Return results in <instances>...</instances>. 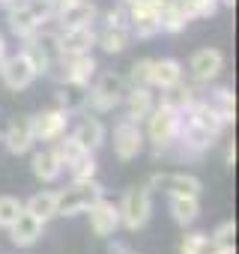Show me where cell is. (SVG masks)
<instances>
[{
    "instance_id": "8992f818",
    "label": "cell",
    "mask_w": 239,
    "mask_h": 254,
    "mask_svg": "<svg viewBox=\"0 0 239 254\" xmlns=\"http://www.w3.org/2000/svg\"><path fill=\"white\" fill-rule=\"evenodd\" d=\"M165 0H135L129 3V30L138 39H150L159 33V9Z\"/></svg>"
},
{
    "instance_id": "ac0fdd59",
    "label": "cell",
    "mask_w": 239,
    "mask_h": 254,
    "mask_svg": "<svg viewBox=\"0 0 239 254\" xmlns=\"http://www.w3.org/2000/svg\"><path fill=\"white\" fill-rule=\"evenodd\" d=\"M123 102H126V120L141 126L150 117V111L156 108V93H153V87H129Z\"/></svg>"
},
{
    "instance_id": "7c38bea8",
    "label": "cell",
    "mask_w": 239,
    "mask_h": 254,
    "mask_svg": "<svg viewBox=\"0 0 239 254\" xmlns=\"http://www.w3.org/2000/svg\"><path fill=\"white\" fill-rule=\"evenodd\" d=\"M87 215H90V230H93L96 236H102V239H108V236H114V233L120 230V206H117L114 200L99 197V200L87 209Z\"/></svg>"
},
{
    "instance_id": "5bb4252c",
    "label": "cell",
    "mask_w": 239,
    "mask_h": 254,
    "mask_svg": "<svg viewBox=\"0 0 239 254\" xmlns=\"http://www.w3.org/2000/svg\"><path fill=\"white\" fill-rule=\"evenodd\" d=\"M218 141V135H212L209 129H200V126L188 123L182 117V126H179V135H177V144L182 147L185 156H203L206 150H212V144Z\"/></svg>"
},
{
    "instance_id": "ba28073f",
    "label": "cell",
    "mask_w": 239,
    "mask_h": 254,
    "mask_svg": "<svg viewBox=\"0 0 239 254\" xmlns=\"http://www.w3.org/2000/svg\"><path fill=\"white\" fill-rule=\"evenodd\" d=\"M30 129H33V141H48V144H54V141L63 138L66 129H69V114H66L63 108L42 111V114L30 117Z\"/></svg>"
},
{
    "instance_id": "f546056e",
    "label": "cell",
    "mask_w": 239,
    "mask_h": 254,
    "mask_svg": "<svg viewBox=\"0 0 239 254\" xmlns=\"http://www.w3.org/2000/svg\"><path fill=\"white\" fill-rule=\"evenodd\" d=\"M81 153H87V150H81V147H78V141H75L72 135H69V138L63 135V138H57V141H54V156L60 159V165H63V168H69Z\"/></svg>"
},
{
    "instance_id": "30bf717a",
    "label": "cell",
    "mask_w": 239,
    "mask_h": 254,
    "mask_svg": "<svg viewBox=\"0 0 239 254\" xmlns=\"http://www.w3.org/2000/svg\"><path fill=\"white\" fill-rule=\"evenodd\" d=\"M54 69H63V72H57V81H81V84H90L99 66H96L93 54H72V57H57V63L51 66V72Z\"/></svg>"
},
{
    "instance_id": "4fadbf2b",
    "label": "cell",
    "mask_w": 239,
    "mask_h": 254,
    "mask_svg": "<svg viewBox=\"0 0 239 254\" xmlns=\"http://www.w3.org/2000/svg\"><path fill=\"white\" fill-rule=\"evenodd\" d=\"M0 78H3V84L9 87V90H27L39 75H36V69H33V63L18 51L15 57H6L3 60V69H0Z\"/></svg>"
},
{
    "instance_id": "8d00e7d4",
    "label": "cell",
    "mask_w": 239,
    "mask_h": 254,
    "mask_svg": "<svg viewBox=\"0 0 239 254\" xmlns=\"http://www.w3.org/2000/svg\"><path fill=\"white\" fill-rule=\"evenodd\" d=\"M224 165L233 171V165H236V147L233 144H227V153H224Z\"/></svg>"
},
{
    "instance_id": "603a6c76",
    "label": "cell",
    "mask_w": 239,
    "mask_h": 254,
    "mask_svg": "<svg viewBox=\"0 0 239 254\" xmlns=\"http://www.w3.org/2000/svg\"><path fill=\"white\" fill-rule=\"evenodd\" d=\"M182 81V63L177 57H162V60H153V72H150V87H159V90H168L174 84Z\"/></svg>"
},
{
    "instance_id": "836d02e7",
    "label": "cell",
    "mask_w": 239,
    "mask_h": 254,
    "mask_svg": "<svg viewBox=\"0 0 239 254\" xmlns=\"http://www.w3.org/2000/svg\"><path fill=\"white\" fill-rule=\"evenodd\" d=\"M21 209H24V203H21L18 197L3 194V197H0V227H9V224L21 215Z\"/></svg>"
},
{
    "instance_id": "d4e9b609",
    "label": "cell",
    "mask_w": 239,
    "mask_h": 254,
    "mask_svg": "<svg viewBox=\"0 0 239 254\" xmlns=\"http://www.w3.org/2000/svg\"><path fill=\"white\" fill-rule=\"evenodd\" d=\"M30 171H33L36 180L54 183V180L63 174V165H60V159L54 156V150H42V153H36V156L30 159Z\"/></svg>"
},
{
    "instance_id": "d6986e66",
    "label": "cell",
    "mask_w": 239,
    "mask_h": 254,
    "mask_svg": "<svg viewBox=\"0 0 239 254\" xmlns=\"http://www.w3.org/2000/svg\"><path fill=\"white\" fill-rule=\"evenodd\" d=\"M60 27H93L96 21V3L90 0H75V3H66L54 12Z\"/></svg>"
},
{
    "instance_id": "f35d334b",
    "label": "cell",
    "mask_w": 239,
    "mask_h": 254,
    "mask_svg": "<svg viewBox=\"0 0 239 254\" xmlns=\"http://www.w3.org/2000/svg\"><path fill=\"white\" fill-rule=\"evenodd\" d=\"M6 57V42H3V36H0V60Z\"/></svg>"
},
{
    "instance_id": "ee69618b",
    "label": "cell",
    "mask_w": 239,
    "mask_h": 254,
    "mask_svg": "<svg viewBox=\"0 0 239 254\" xmlns=\"http://www.w3.org/2000/svg\"><path fill=\"white\" fill-rule=\"evenodd\" d=\"M126 254H132V251H126Z\"/></svg>"
},
{
    "instance_id": "d590c367",
    "label": "cell",
    "mask_w": 239,
    "mask_h": 254,
    "mask_svg": "<svg viewBox=\"0 0 239 254\" xmlns=\"http://www.w3.org/2000/svg\"><path fill=\"white\" fill-rule=\"evenodd\" d=\"M105 27H129V12L123 6H117L105 15Z\"/></svg>"
},
{
    "instance_id": "ab89813d",
    "label": "cell",
    "mask_w": 239,
    "mask_h": 254,
    "mask_svg": "<svg viewBox=\"0 0 239 254\" xmlns=\"http://www.w3.org/2000/svg\"><path fill=\"white\" fill-rule=\"evenodd\" d=\"M66 3H75V0H54V9H60V6H66Z\"/></svg>"
},
{
    "instance_id": "6da1fadb",
    "label": "cell",
    "mask_w": 239,
    "mask_h": 254,
    "mask_svg": "<svg viewBox=\"0 0 239 254\" xmlns=\"http://www.w3.org/2000/svg\"><path fill=\"white\" fill-rule=\"evenodd\" d=\"M144 123H147L144 141L156 150V156H162V153H168L177 144L179 126H182V114L174 111V108H168V105H156Z\"/></svg>"
},
{
    "instance_id": "60d3db41",
    "label": "cell",
    "mask_w": 239,
    "mask_h": 254,
    "mask_svg": "<svg viewBox=\"0 0 239 254\" xmlns=\"http://www.w3.org/2000/svg\"><path fill=\"white\" fill-rule=\"evenodd\" d=\"M3 6H15V3H21V0H0Z\"/></svg>"
},
{
    "instance_id": "4316f807",
    "label": "cell",
    "mask_w": 239,
    "mask_h": 254,
    "mask_svg": "<svg viewBox=\"0 0 239 254\" xmlns=\"http://www.w3.org/2000/svg\"><path fill=\"white\" fill-rule=\"evenodd\" d=\"M171 215H174L177 224L188 227V224H194L197 215H200V200H197V197H188V194H174V197H171Z\"/></svg>"
},
{
    "instance_id": "9a60e30c",
    "label": "cell",
    "mask_w": 239,
    "mask_h": 254,
    "mask_svg": "<svg viewBox=\"0 0 239 254\" xmlns=\"http://www.w3.org/2000/svg\"><path fill=\"white\" fill-rule=\"evenodd\" d=\"M221 66H224V54H221L218 48H200V51H194L191 60H188V72H191V78L200 81V84H209V81L221 72Z\"/></svg>"
},
{
    "instance_id": "9c48e42d",
    "label": "cell",
    "mask_w": 239,
    "mask_h": 254,
    "mask_svg": "<svg viewBox=\"0 0 239 254\" xmlns=\"http://www.w3.org/2000/svg\"><path fill=\"white\" fill-rule=\"evenodd\" d=\"M93 45H96V30L93 27H60L57 30V51H60V57L90 54Z\"/></svg>"
},
{
    "instance_id": "e0dca14e",
    "label": "cell",
    "mask_w": 239,
    "mask_h": 254,
    "mask_svg": "<svg viewBox=\"0 0 239 254\" xmlns=\"http://www.w3.org/2000/svg\"><path fill=\"white\" fill-rule=\"evenodd\" d=\"M0 141L6 144V150L12 156H24L30 147H33V129H30V117H15L9 126H6V132L0 135Z\"/></svg>"
},
{
    "instance_id": "7402d4cb",
    "label": "cell",
    "mask_w": 239,
    "mask_h": 254,
    "mask_svg": "<svg viewBox=\"0 0 239 254\" xmlns=\"http://www.w3.org/2000/svg\"><path fill=\"white\" fill-rule=\"evenodd\" d=\"M182 117H185L188 123L200 126V129H209L212 135H221V129L227 126V123H224V120L218 117V111H215V108L209 105V99H206V102H203V99H197V102H194V105H191V108H188V111H185Z\"/></svg>"
},
{
    "instance_id": "7a4b0ae2",
    "label": "cell",
    "mask_w": 239,
    "mask_h": 254,
    "mask_svg": "<svg viewBox=\"0 0 239 254\" xmlns=\"http://www.w3.org/2000/svg\"><path fill=\"white\" fill-rule=\"evenodd\" d=\"M54 0H21V3L9 6L6 24L18 39H27L30 33H36L42 24L54 21Z\"/></svg>"
},
{
    "instance_id": "7bdbcfd3",
    "label": "cell",
    "mask_w": 239,
    "mask_h": 254,
    "mask_svg": "<svg viewBox=\"0 0 239 254\" xmlns=\"http://www.w3.org/2000/svg\"><path fill=\"white\" fill-rule=\"evenodd\" d=\"M123 3H135V0H123Z\"/></svg>"
},
{
    "instance_id": "74e56055",
    "label": "cell",
    "mask_w": 239,
    "mask_h": 254,
    "mask_svg": "<svg viewBox=\"0 0 239 254\" xmlns=\"http://www.w3.org/2000/svg\"><path fill=\"white\" fill-rule=\"evenodd\" d=\"M212 254H236V251H233V245H218Z\"/></svg>"
},
{
    "instance_id": "3957f363",
    "label": "cell",
    "mask_w": 239,
    "mask_h": 254,
    "mask_svg": "<svg viewBox=\"0 0 239 254\" xmlns=\"http://www.w3.org/2000/svg\"><path fill=\"white\" fill-rule=\"evenodd\" d=\"M99 197H105V189L96 177L93 180H72L63 191H57V215H69V218L81 215Z\"/></svg>"
},
{
    "instance_id": "5b68a950",
    "label": "cell",
    "mask_w": 239,
    "mask_h": 254,
    "mask_svg": "<svg viewBox=\"0 0 239 254\" xmlns=\"http://www.w3.org/2000/svg\"><path fill=\"white\" fill-rule=\"evenodd\" d=\"M120 206V227L126 230H141L147 227L150 215H153V189L150 186H135L123 194Z\"/></svg>"
},
{
    "instance_id": "b9f144b4",
    "label": "cell",
    "mask_w": 239,
    "mask_h": 254,
    "mask_svg": "<svg viewBox=\"0 0 239 254\" xmlns=\"http://www.w3.org/2000/svg\"><path fill=\"white\" fill-rule=\"evenodd\" d=\"M218 3H224V6H233V3H236V0H218Z\"/></svg>"
},
{
    "instance_id": "2e32d148",
    "label": "cell",
    "mask_w": 239,
    "mask_h": 254,
    "mask_svg": "<svg viewBox=\"0 0 239 254\" xmlns=\"http://www.w3.org/2000/svg\"><path fill=\"white\" fill-rule=\"evenodd\" d=\"M42 227H45V221H39L36 215H30L27 209H21V215H18L6 230H9L12 245H18V248H30V245H36V242H39Z\"/></svg>"
},
{
    "instance_id": "8fae6325",
    "label": "cell",
    "mask_w": 239,
    "mask_h": 254,
    "mask_svg": "<svg viewBox=\"0 0 239 254\" xmlns=\"http://www.w3.org/2000/svg\"><path fill=\"white\" fill-rule=\"evenodd\" d=\"M150 189H159L165 194H188V197H200L203 183L191 174H153V180L147 183Z\"/></svg>"
},
{
    "instance_id": "52a82bcc",
    "label": "cell",
    "mask_w": 239,
    "mask_h": 254,
    "mask_svg": "<svg viewBox=\"0 0 239 254\" xmlns=\"http://www.w3.org/2000/svg\"><path fill=\"white\" fill-rule=\"evenodd\" d=\"M144 147H147V141H144V132H141L138 123L123 120V123L114 129V156H117L120 162L138 159V156L144 153Z\"/></svg>"
},
{
    "instance_id": "e575fe53",
    "label": "cell",
    "mask_w": 239,
    "mask_h": 254,
    "mask_svg": "<svg viewBox=\"0 0 239 254\" xmlns=\"http://www.w3.org/2000/svg\"><path fill=\"white\" fill-rule=\"evenodd\" d=\"M233 236H236V221H233V218H230V221H221V224L212 230L209 245H212V248H218V245H233Z\"/></svg>"
},
{
    "instance_id": "f1b7e54d",
    "label": "cell",
    "mask_w": 239,
    "mask_h": 254,
    "mask_svg": "<svg viewBox=\"0 0 239 254\" xmlns=\"http://www.w3.org/2000/svg\"><path fill=\"white\" fill-rule=\"evenodd\" d=\"M209 105L218 111V117H221L224 123H233V117H236V96H233V90H230V87L215 90V93H212V99H209Z\"/></svg>"
},
{
    "instance_id": "44dd1931",
    "label": "cell",
    "mask_w": 239,
    "mask_h": 254,
    "mask_svg": "<svg viewBox=\"0 0 239 254\" xmlns=\"http://www.w3.org/2000/svg\"><path fill=\"white\" fill-rule=\"evenodd\" d=\"M72 138L78 141V147H81V150L96 153V150L105 144V126H102V120H99V117H90V114H87V117L75 126Z\"/></svg>"
},
{
    "instance_id": "484cf974",
    "label": "cell",
    "mask_w": 239,
    "mask_h": 254,
    "mask_svg": "<svg viewBox=\"0 0 239 254\" xmlns=\"http://www.w3.org/2000/svg\"><path fill=\"white\" fill-rule=\"evenodd\" d=\"M132 42V30L129 27H105L102 33H96V45H102V51L108 54H123Z\"/></svg>"
},
{
    "instance_id": "277c9868",
    "label": "cell",
    "mask_w": 239,
    "mask_h": 254,
    "mask_svg": "<svg viewBox=\"0 0 239 254\" xmlns=\"http://www.w3.org/2000/svg\"><path fill=\"white\" fill-rule=\"evenodd\" d=\"M126 93H129V81H126V75L102 72V75L96 78V84L90 87L87 105H90L96 114H108V111H114L117 105H123Z\"/></svg>"
},
{
    "instance_id": "83f0119b",
    "label": "cell",
    "mask_w": 239,
    "mask_h": 254,
    "mask_svg": "<svg viewBox=\"0 0 239 254\" xmlns=\"http://www.w3.org/2000/svg\"><path fill=\"white\" fill-rule=\"evenodd\" d=\"M24 209H27L30 215H36L39 221H51V218L57 215V191H36V194L24 203Z\"/></svg>"
},
{
    "instance_id": "d6a6232c",
    "label": "cell",
    "mask_w": 239,
    "mask_h": 254,
    "mask_svg": "<svg viewBox=\"0 0 239 254\" xmlns=\"http://www.w3.org/2000/svg\"><path fill=\"white\" fill-rule=\"evenodd\" d=\"M206 248H209V236L200 233V230L185 233L182 242H179V254H206Z\"/></svg>"
},
{
    "instance_id": "1f68e13d",
    "label": "cell",
    "mask_w": 239,
    "mask_h": 254,
    "mask_svg": "<svg viewBox=\"0 0 239 254\" xmlns=\"http://www.w3.org/2000/svg\"><path fill=\"white\" fill-rule=\"evenodd\" d=\"M96 159H93V153H81L72 165H69V171H72V180H93L96 177Z\"/></svg>"
},
{
    "instance_id": "cb8c5ba5",
    "label": "cell",
    "mask_w": 239,
    "mask_h": 254,
    "mask_svg": "<svg viewBox=\"0 0 239 254\" xmlns=\"http://www.w3.org/2000/svg\"><path fill=\"white\" fill-rule=\"evenodd\" d=\"M194 102H197V90L179 81V84H174V87L162 90V102H159V105H168V108H174V111L185 114Z\"/></svg>"
},
{
    "instance_id": "4dcf8cb0",
    "label": "cell",
    "mask_w": 239,
    "mask_h": 254,
    "mask_svg": "<svg viewBox=\"0 0 239 254\" xmlns=\"http://www.w3.org/2000/svg\"><path fill=\"white\" fill-rule=\"evenodd\" d=\"M150 72H153V60H150V57L135 60V63L129 66V75H126L129 87H150Z\"/></svg>"
},
{
    "instance_id": "ffe728a7",
    "label": "cell",
    "mask_w": 239,
    "mask_h": 254,
    "mask_svg": "<svg viewBox=\"0 0 239 254\" xmlns=\"http://www.w3.org/2000/svg\"><path fill=\"white\" fill-rule=\"evenodd\" d=\"M54 96H57V108H63L66 114H75V111L87 108L90 84H81V81H60Z\"/></svg>"
}]
</instances>
